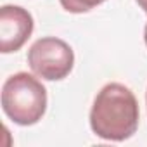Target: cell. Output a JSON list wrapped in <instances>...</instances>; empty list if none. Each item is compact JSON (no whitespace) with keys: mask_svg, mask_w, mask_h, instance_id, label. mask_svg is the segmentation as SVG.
Here are the masks:
<instances>
[{"mask_svg":"<svg viewBox=\"0 0 147 147\" xmlns=\"http://www.w3.org/2000/svg\"><path fill=\"white\" fill-rule=\"evenodd\" d=\"M138 118L140 111L133 92L121 83H107L92 104L90 128L104 140L123 142L137 131Z\"/></svg>","mask_w":147,"mask_h":147,"instance_id":"cell-1","label":"cell"},{"mask_svg":"<svg viewBox=\"0 0 147 147\" xmlns=\"http://www.w3.org/2000/svg\"><path fill=\"white\" fill-rule=\"evenodd\" d=\"M2 109L16 125L31 126L47 111V90L33 75L16 73L2 87Z\"/></svg>","mask_w":147,"mask_h":147,"instance_id":"cell-2","label":"cell"},{"mask_svg":"<svg viewBox=\"0 0 147 147\" xmlns=\"http://www.w3.org/2000/svg\"><path fill=\"white\" fill-rule=\"evenodd\" d=\"M28 64L35 75L49 82L64 80L75 66L73 49L61 38L45 36L28 50Z\"/></svg>","mask_w":147,"mask_h":147,"instance_id":"cell-3","label":"cell"},{"mask_svg":"<svg viewBox=\"0 0 147 147\" xmlns=\"http://www.w3.org/2000/svg\"><path fill=\"white\" fill-rule=\"evenodd\" d=\"M31 14L19 5H4L0 9V50L2 54L18 52L33 33Z\"/></svg>","mask_w":147,"mask_h":147,"instance_id":"cell-4","label":"cell"},{"mask_svg":"<svg viewBox=\"0 0 147 147\" xmlns=\"http://www.w3.org/2000/svg\"><path fill=\"white\" fill-rule=\"evenodd\" d=\"M59 2H61L62 9L71 14H83V12L95 9L97 5L104 4L106 0H59Z\"/></svg>","mask_w":147,"mask_h":147,"instance_id":"cell-5","label":"cell"},{"mask_svg":"<svg viewBox=\"0 0 147 147\" xmlns=\"http://www.w3.org/2000/svg\"><path fill=\"white\" fill-rule=\"evenodd\" d=\"M137 4L140 5V9L147 14V0H137Z\"/></svg>","mask_w":147,"mask_h":147,"instance_id":"cell-6","label":"cell"},{"mask_svg":"<svg viewBox=\"0 0 147 147\" xmlns=\"http://www.w3.org/2000/svg\"><path fill=\"white\" fill-rule=\"evenodd\" d=\"M144 38H145V45H147V24H145V31H144Z\"/></svg>","mask_w":147,"mask_h":147,"instance_id":"cell-7","label":"cell"}]
</instances>
